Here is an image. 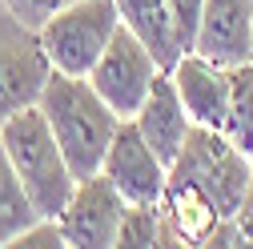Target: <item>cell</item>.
<instances>
[{
    "label": "cell",
    "instance_id": "1",
    "mask_svg": "<svg viewBox=\"0 0 253 249\" xmlns=\"http://www.w3.org/2000/svg\"><path fill=\"white\" fill-rule=\"evenodd\" d=\"M41 113L48 121L52 137L60 141L65 157L77 177L101 173L105 153L121 129L117 109L92 88L88 77H69V73H52L44 92H41Z\"/></svg>",
    "mask_w": 253,
    "mask_h": 249
},
{
    "label": "cell",
    "instance_id": "2",
    "mask_svg": "<svg viewBox=\"0 0 253 249\" xmlns=\"http://www.w3.org/2000/svg\"><path fill=\"white\" fill-rule=\"evenodd\" d=\"M0 141H4L8 157H12V165L24 181L28 197H33V205L41 209V217H60V209L69 205L81 177L73 173L60 141L52 137L41 105L20 109L16 117H8L0 124Z\"/></svg>",
    "mask_w": 253,
    "mask_h": 249
},
{
    "label": "cell",
    "instance_id": "3",
    "mask_svg": "<svg viewBox=\"0 0 253 249\" xmlns=\"http://www.w3.org/2000/svg\"><path fill=\"white\" fill-rule=\"evenodd\" d=\"M121 28V12L113 0H77V4L60 8L52 20L41 24V44L52 73L69 77H88L92 65L101 60L109 41Z\"/></svg>",
    "mask_w": 253,
    "mask_h": 249
},
{
    "label": "cell",
    "instance_id": "4",
    "mask_svg": "<svg viewBox=\"0 0 253 249\" xmlns=\"http://www.w3.org/2000/svg\"><path fill=\"white\" fill-rule=\"evenodd\" d=\"M169 173L197 181L201 189L217 201V209L233 217L249 193V181H253V157L233 145V137L225 129H205V124H193L181 157L169 165Z\"/></svg>",
    "mask_w": 253,
    "mask_h": 249
},
{
    "label": "cell",
    "instance_id": "5",
    "mask_svg": "<svg viewBox=\"0 0 253 249\" xmlns=\"http://www.w3.org/2000/svg\"><path fill=\"white\" fill-rule=\"evenodd\" d=\"M52 77L41 33L0 4V124L20 109H33Z\"/></svg>",
    "mask_w": 253,
    "mask_h": 249
},
{
    "label": "cell",
    "instance_id": "6",
    "mask_svg": "<svg viewBox=\"0 0 253 249\" xmlns=\"http://www.w3.org/2000/svg\"><path fill=\"white\" fill-rule=\"evenodd\" d=\"M157 73H165V69H161V60L153 56V48L133 33V28L121 24L117 37L109 41V48L101 52V60L92 65L88 81L117 109V117L125 121V117H137V109L145 105Z\"/></svg>",
    "mask_w": 253,
    "mask_h": 249
},
{
    "label": "cell",
    "instance_id": "7",
    "mask_svg": "<svg viewBox=\"0 0 253 249\" xmlns=\"http://www.w3.org/2000/svg\"><path fill=\"white\" fill-rule=\"evenodd\" d=\"M125 209H129V201L121 197V189L105 173L81 177L69 205L56 217L65 245L69 249H117V229H121Z\"/></svg>",
    "mask_w": 253,
    "mask_h": 249
},
{
    "label": "cell",
    "instance_id": "8",
    "mask_svg": "<svg viewBox=\"0 0 253 249\" xmlns=\"http://www.w3.org/2000/svg\"><path fill=\"white\" fill-rule=\"evenodd\" d=\"M101 173L121 189V197L129 205H161L165 185H169V165L141 137L133 117L121 121V129H117V137H113V145L105 153Z\"/></svg>",
    "mask_w": 253,
    "mask_h": 249
},
{
    "label": "cell",
    "instance_id": "9",
    "mask_svg": "<svg viewBox=\"0 0 253 249\" xmlns=\"http://www.w3.org/2000/svg\"><path fill=\"white\" fill-rule=\"evenodd\" d=\"M225 213L197 181L169 173L161 197V245H209Z\"/></svg>",
    "mask_w": 253,
    "mask_h": 249
},
{
    "label": "cell",
    "instance_id": "10",
    "mask_svg": "<svg viewBox=\"0 0 253 249\" xmlns=\"http://www.w3.org/2000/svg\"><path fill=\"white\" fill-rule=\"evenodd\" d=\"M185 113L193 117V124H205V129H225L229 121V69L213 65L201 52H181L169 69Z\"/></svg>",
    "mask_w": 253,
    "mask_h": 249
},
{
    "label": "cell",
    "instance_id": "11",
    "mask_svg": "<svg viewBox=\"0 0 253 249\" xmlns=\"http://www.w3.org/2000/svg\"><path fill=\"white\" fill-rule=\"evenodd\" d=\"M193 52L225 69L253 60V0H205Z\"/></svg>",
    "mask_w": 253,
    "mask_h": 249
},
{
    "label": "cell",
    "instance_id": "12",
    "mask_svg": "<svg viewBox=\"0 0 253 249\" xmlns=\"http://www.w3.org/2000/svg\"><path fill=\"white\" fill-rule=\"evenodd\" d=\"M133 121H137L141 137L153 145V153H157L165 165H173V161L181 157L189 133H193V117L185 113L181 92H177V84H173L169 73H157L149 97H145V105L137 109Z\"/></svg>",
    "mask_w": 253,
    "mask_h": 249
},
{
    "label": "cell",
    "instance_id": "13",
    "mask_svg": "<svg viewBox=\"0 0 253 249\" xmlns=\"http://www.w3.org/2000/svg\"><path fill=\"white\" fill-rule=\"evenodd\" d=\"M113 4H117V12H121V24L133 28V33L153 48V56L161 60V69L169 73L173 60L181 56L169 0H113Z\"/></svg>",
    "mask_w": 253,
    "mask_h": 249
},
{
    "label": "cell",
    "instance_id": "14",
    "mask_svg": "<svg viewBox=\"0 0 253 249\" xmlns=\"http://www.w3.org/2000/svg\"><path fill=\"white\" fill-rule=\"evenodd\" d=\"M33 221H41V209L33 205V197H28L24 181L8 157L4 141H0V245H8L16 233H24Z\"/></svg>",
    "mask_w": 253,
    "mask_h": 249
},
{
    "label": "cell",
    "instance_id": "15",
    "mask_svg": "<svg viewBox=\"0 0 253 249\" xmlns=\"http://www.w3.org/2000/svg\"><path fill=\"white\" fill-rule=\"evenodd\" d=\"M225 133L233 137V145L253 157V60L229 69V121Z\"/></svg>",
    "mask_w": 253,
    "mask_h": 249
},
{
    "label": "cell",
    "instance_id": "16",
    "mask_svg": "<svg viewBox=\"0 0 253 249\" xmlns=\"http://www.w3.org/2000/svg\"><path fill=\"white\" fill-rule=\"evenodd\" d=\"M161 245V205H129L117 229V249Z\"/></svg>",
    "mask_w": 253,
    "mask_h": 249
},
{
    "label": "cell",
    "instance_id": "17",
    "mask_svg": "<svg viewBox=\"0 0 253 249\" xmlns=\"http://www.w3.org/2000/svg\"><path fill=\"white\" fill-rule=\"evenodd\" d=\"M8 249H69V245H65V233H60L56 217H41V221H33L24 233H16L8 241Z\"/></svg>",
    "mask_w": 253,
    "mask_h": 249
},
{
    "label": "cell",
    "instance_id": "18",
    "mask_svg": "<svg viewBox=\"0 0 253 249\" xmlns=\"http://www.w3.org/2000/svg\"><path fill=\"white\" fill-rule=\"evenodd\" d=\"M201 8H205V0H169L173 28H177V48H181V52H189V48H193V41H197Z\"/></svg>",
    "mask_w": 253,
    "mask_h": 249
},
{
    "label": "cell",
    "instance_id": "19",
    "mask_svg": "<svg viewBox=\"0 0 253 249\" xmlns=\"http://www.w3.org/2000/svg\"><path fill=\"white\" fill-rule=\"evenodd\" d=\"M12 16H20L28 28H37L41 33V24L44 20H52L60 8H69V4H77V0H0Z\"/></svg>",
    "mask_w": 253,
    "mask_h": 249
}]
</instances>
